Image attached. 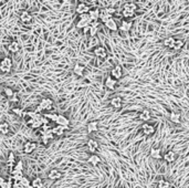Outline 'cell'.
<instances>
[{
	"label": "cell",
	"mask_w": 189,
	"mask_h": 188,
	"mask_svg": "<svg viewBox=\"0 0 189 188\" xmlns=\"http://www.w3.org/2000/svg\"><path fill=\"white\" fill-rule=\"evenodd\" d=\"M11 68H12V60L9 58V57H6L3 58L0 62V70L3 73H8V72L11 71Z\"/></svg>",
	"instance_id": "obj_1"
},
{
	"label": "cell",
	"mask_w": 189,
	"mask_h": 188,
	"mask_svg": "<svg viewBox=\"0 0 189 188\" xmlns=\"http://www.w3.org/2000/svg\"><path fill=\"white\" fill-rule=\"evenodd\" d=\"M111 76L115 80H119L123 76V69L121 65H115L111 71Z\"/></svg>",
	"instance_id": "obj_2"
},
{
	"label": "cell",
	"mask_w": 189,
	"mask_h": 188,
	"mask_svg": "<svg viewBox=\"0 0 189 188\" xmlns=\"http://www.w3.org/2000/svg\"><path fill=\"white\" fill-rule=\"evenodd\" d=\"M142 131H143V133H144L145 135L149 136V135L155 134L156 128H155L154 125H151V124H148V123H145V124L142 125Z\"/></svg>",
	"instance_id": "obj_3"
},
{
	"label": "cell",
	"mask_w": 189,
	"mask_h": 188,
	"mask_svg": "<svg viewBox=\"0 0 189 188\" xmlns=\"http://www.w3.org/2000/svg\"><path fill=\"white\" fill-rule=\"evenodd\" d=\"M94 54H95L97 58L105 59L106 57H107V51H106V49L104 48V47L99 46L94 49Z\"/></svg>",
	"instance_id": "obj_4"
},
{
	"label": "cell",
	"mask_w": 189,
	"mask_h": 188,
	"mask_svg": "<svg viewBox=\"0 0 189 188\" xmlns=\"http://www.w3.org/2000/svg\"><path fill=\"white\" fill-rule=\"evenodd\" d=\"M90 8H89V6H86L85 3H79L77 7V9H75V11H77V15H85V13H89L90 12Z\"/></svg>",
	"instance_id": "obj_5"
},
{
	"label": "cell",
	"mask_w": 189,
	"mask_h": 188,
	"mask_svg": "<svg viewBox=\"0 0 189 188\" xmlns=\"http://www.w3.org/2000/svg\"><path fill=\"white\" fill-rule=\"evenodd\" d=\"M111 19H113V16L112 15H109V13L106 11V9L101 10V12H99V20H101L103 23H106Z\"/></svg>",
	"instance_id": "obj_6"
},
{
	"label": "cell",
	"mask_w": 189,
	"mask_h": 188,
	"mask_svg": "<svg viewBox=\"0 0 189 188\" xmlns=\"http://www.w3.org/2000/svg\"><path fill=\"white\" fill-rule=\"evenodd\" d=\"M37 148V144L34 142H27L24 145H23V152L26 154H30L32 153L34 149Z\"/></svg>",
	"instance_id": "obj_7"
},
{
	"label": "cell",
	"mask_w": 189,
	"mask_h": 188,
	"mask_svg": "<svg viewBox=\"0 0 189 188\" xmlns=\"http://www.w3.org/2000/svg\"><path fill=\"white\" fill-rule=\"evenodd\" d=\"M70 130V127L69 126H62V125H57L55 127L52 128V132L54 133L55 136H61L62 134L64 133V131H67Z\"/></svg>",
	"instance_id": "obj_8"
},
{
	"label": "cell",
	"mask_w": 189,
	"mask_h": 188,
	"mask_svg": "<svg viewBox=\"0 0 189 188\" xmlns=\"http://www.w3.org/2000/svg\"><path fill=\"white\" fill-rule=\"evenodd\" d=\"M136 10H137V6H136V3L126 2L125 5H124V10H123V11H125V12H129V13H135L136 12Z\"/></svg>",
	"instance_id": "obj_9"
},
{
	"label": "cell",
	"mask_w": 189,
	"mask_h": 188,
	"mask_svg": "<svg viewBox=\"0 0 189 188\" xmlns=\"http://www.w3.org/2000/svg\"><path fill=\"white\" fill-rule=\"evenodd\" d=\"M42 142L44 143V144H48V142L49 141H51V140H53L54 138V133L52 132V130H50V131H48V132H45V133H43L42 132Z\"/></svg>",
	"instance_id": "obj_10"
},
{
	"label": "cell",
	"mask_w": 189,
	"mask_h": 188,
	"mask_svg": "<svg viewBox=\"0 0 189 188\" xmlns=\"http://www.w3.org/2000/svg\"><path fill=\"white\" fill-rule=\"evenodd\" d=\"M52 104H53V102H52L50 99H43V100L40 102V106H41V109L43 111L45 110H51L52 109Z\"/></svg>",
	"instance_id": "obj_11"
},
{
	"label": "cell",
	"mask_w": 189,
	"mask_h": 188,
	"mask_svg": "<svg viewBox=\"0 0 189 188\" xmlns=\"http://www.w3.org/2000/svg\"><path fill=\"white\" fill-rule=\"evenodd\" d=\"M62 174L59 172L58 169H51L50 172L48 173V178L51 179V180H57V179L61 178Z\"/></svg>",
	"instance_id": "obj_12"
},
{
	"label": "cell",
	"mask_w": 189,
	"mask_h": 188,
	"mask_svg": "<svg viewBox=\"0 0 189 188\" xmlns=\"http://www.w3.org/2000/svg\"><path fill=\"white\" fill-rule=\"evenodd\" d=\"M175 42H176V39H175L174 37H168V38H166V39L163 41V44L168 49H174Z\"/></svg>",
	"instance_id": "obj_13"
},
{
	"label": "cell",
	"mask_w": 189,
	"mask_h": 188,
	"mask_svg": "<svg viewBox=\"0 0 189 188\" xmlns=\"http://www.w3.org/2000/svg\"><path fill=\"white\" fill-rule=\"evenodd\" d=\"M163 157L166 162L173 163L174 160L176 159V154H175V152H173V151H168V152H166L165 154H164Z\"/></svg>",
	"instance_id": "obj_14"
},
{
	"label": "cell",
	"mask_w": 189,
	"mask_h": 188,
	"mask_svg": "<svg viewBox=\"0 0 189 188\" xmlns=\"http://www.w3.org/2000/svg\"><path fill=\"white\" fill-rule=\"evenodd\" d=\"M116 83H117V80H115L114 78H112L111 75H109V78L106 79V81H105L106 88L109 89V90H113V89H115Z\"/></svg>",
	"instance_id": "obj_15"
},
{
	"label": "cell",
	"mask_w": 189,
	"mask_h": 188,
	"mask_svg": "<svg viewBox=\"0 0 189 188\" xmlns=\"http://www.w3.org/2000/svg\"><path fill=\"white\" fill-rule=\"evenodd\" d=\"M20 20L23 23H30L32 21V16L28 11H22L21 15H20Z\"/></svg>",
	"instance_id": "obj_16"
},
{
	"label": "cell",
	"mask_w": 189,
	"mask_h": 188,
	"mask_svg": "<svg viewBox=\"0 0 189 188\" xmlns=\"http://www.w3.org/2000/svg\"><path fill=\"white\" fill-rule=\"evenodd\" d=\"M109 104L112 105L113 107H115V109H119V107H122V104H123V101H122V97L119 96H115L113 97Z\"/></svg>",
	"instance_id": "obj_17"
},
{
	"label": "cell",
	"mask_w": 189,
	"mask_h": 188,
	"mask_svg": "<svg viewBox=\"0 0 189 188\" xmlns=\"http://www.w3.org/2000/svg\"><path fill=\"white\" fill-rule=\"evenodd\" d=\"M87 146H89V149H90V152L94 153L96 152L97 149H99V143L94 141L93 138H90V140L87 141Z\"/></svg>",
	"instance_id": "obj_18"
},
{
	"label": "cell",
	"mask_w": 189,
	"mask_h": 188,
	"mask_svg": "<svg viewBox=\"0 0 189 188\" xmlns=\"http://www.w3.org/2000/svg\"><path fill=\"white\" fill-rule=\"evenodd\" d=\"M84 70H85L84 65L80 64V63H77V64L74 65V68H73L74 74H77V76H82V75H83V73H84Z\"/></svg>",
	"instance_id": "obj_19"
},
{
	"label": "cell",
	"mask_w": 189,
	"mask_h": 188,
	"mask_svg": "<svg viewBox=\"0 0 189 188\" xmlns=\"http://www.w3.org/2000/svg\"><path fill=\"white\" fill-rule=\"evenodd\" d=\"M105 26H106V28L109 29L111 31H116L117 29H119V27L117 26V23H116V21L114 19L109 20V21L105 23Z\"/></svg>",
	"instance_id": "obj_20"
},
{
	"label": "cell",
	"mask_w": 189,
	"mask_h": 188,
	"mask_svg": "<svg viewBox=\"0 0 189 188\" xmlns=\"http://www.w3.org/2000/svg\"><path fill=\"white\" fill-rule=\"evenodd\" d=\"M132 28V23L129 21H126V20H123L121 22V26H119V30L123 31V32H128Z\"/></svg>",
	"instance_id": "obj_21"
},
{
	"label": "cell",
	"mask_w": 189,
	"mask_h": 188,
	"mask_svg": "<svg viewBox=\"0 0 189 188\" xmlns=\"http://www.w3.org/2000/svg\"><path fill=\"white\" fill-rule=\"evenodd\" d=\"M99 131V123L96 121L90 122L87 124V132L89 133H93V132H97Z\"/></svg>",
	"instance_id": "obj_22"
},
{
	"label": "cell",
	"mask_w": 189,
	"mask_h": 188,
	"mask_svg": "<svg viewBox=\"0 0 189 188\" xmlns=\"http://www.w3.org/2000/svg\"><path fill=\"white\" fill-rule=\"evenodd\" d=\"M99 12H101V10L99 9H91L89 15H90L91 19H92V22L93 21H97L99 19Z\"/></svg>",
	"instance_id": "obj_23"
},
{
	"label": "cell",
	"mask_w": 189,
	"mask_h": 188,
	"mask_svg": "<svg viewBox=\"0 0 189 188\" xmlns=\"http://www.w3.org/2000/svg\"><path fill=\"white\" fill-rule=\"evenodd\" d=\"M57 124H58V125H62V126H69L70 121L67 120L65 116H63V115H59L58 121H57Z\"/></svg>",
	"instance_id": "obj_24"
},
{
	"label": "cell",
	"mask_w": 189,
	"mask_h": 188,
	"mask_svg": "<svg viewBox=\"0 0 189 188\" xmlns=\"http://www.w3.org/2000/svg\"><path fill=\"white\" fill-rule=\"evenodd\" d=\"M169 120L175 124H179L180 123V114L176 113V112H171L169 114Z\"/></svg>",
	"instance_id": "obj_25"
},
{
	"label": "cell",
	"mask_w": 189,
	"mask_h": 188,
	"mask_svg": "<svg viewBox=\"0 0 189 188\" xmlns=\"http://www.w3.org/2000/svg\"><path fill=\"white\" fill-rule=\"evenodd\" d=\"M139 118H141L143 122H148V121L151 120V112L148 110L142 111L141 115H139Z\"/></svg>",
	"instance_id": "obj_26"
},
{
	"label": "cell",
	"mask_w": 189,
	"mask_h": 188,
	"mask_svg": "<svg viewBox=\"0 0 189 188\" xmlns=\"http://www.w3.org/2000/svg\"><path fill=\"white\" fill-rule=\"evenodd\" d=\"M89 162H90L91 165L97 166L99 164V162H101V158H99V157L97 155L93 154V155H91L90 157H89Z\"/></svg>",
	"instance_id": "obj_27"
},
{
	"label": "cell",
	"mask_w": 189,
	"mask_h": 188,
	"mask_svg": "<svg viewBox=\"0 0 189 188\" xmlns=\"http://www.w3.org/2000/svg\"><path fill=\"white\" fill-rule=\"evenodd\" d=\"M31 185L33 188H42V186H43V182H42L41 178L37 177V178H34L31 182Z\"/></svg>",
	"instance_id": "obj_28"
},
{
	"label": "cell",
	"mask_w": 189,
	"mask_h": 188,
	"mask_svg": "<svg viewBox=\"0 0 189 188\" xmlns=\"http://www.w3.org/2000/svg\"><path fill=\"white\" fill-rule=\"evenodd\" d=\"M9 51L11 52V53H16V52L19 51V44H18V42L17 41H12V42L9 44Z\"/></svg>",
	"instance_id": "obj_29"
},
{
	"label": "cell",
	"mask_w": 189,
	"mask_h": 188,
	"mask_svg": "<svg viewBox=\"0 0 189 188\" xmlns=\"http://www.w3.org/2000/svg\"><path fill=\"white\" fill-rule=\"evenodd\" d=\"M151 157L155 159H159L161 157L160 155V149L159 148H152L151 151Z\"/></svg>",
	"instance_id": "obj_30"
},
{
	"label": "cell",
	"mask_w": 189,
	"mask_h": 188,
	"mask_svg": "<svg viewBox=\"0 0 189 188\" xmlns=\"http://www.w3.org/2000/svg\"><path fill=\"white\" fill-rule=\"evenodd\" d=\"M20 185L22 186V187H24V188H33L32 187V185H31V183H30V180L28 178H26V177H23L21 180H20Z\"/></svg>",
	"instance_id": "obj_31"
},
{
	"label": "cell",
	"mask_w": 189,
	"mask_h": 188,
	"mask_svg": "<svg viewBox=\"0 0 189 188\" xmlns=\"http://www.w3.org/2000/svg\"><path fill=\"white\" fill-rule=\"evenodd\" d=\"M44 116H47L50 120V122H54L57 123V121H58V117H59V114H55V113H48V114H44Z\"/></svg>",
	"instance_id": "obj_32"
},
{
	"label": "cell",
	"mask_w": 189,
	"mask_h": 188,
	"mask_svg": "<svg viewBox=\"0 0 189 188\" xmlns=\"http://www.w3.org/2000/svg\"><path fill=\"white\" fill-rule=\"evenodd\" d=\"M170 183L166 179H160L158 182V188H169Z\"/></svg>",
	"instance_id": "obj_33"
},
{
	"label": "cell",
	"mask_w": 189,
	"mask_h": 188,
	"mask_svg": "<svg viewBox=\"0 0 189 188\" xmlns=\"http://www.w3.org/2000/svg\"><path fill=\"white\" fill-rule=\"evenodd\" d=\"M90 26V23L89 22H86V21H83V20H79L77 21V29H85L86 27H89Z\"/></svg>",
	"instance_id": "obj_34"
},
{
	"label": "cell",
	"mask_w": 189,
	"mask_h": 188,
	"mask_svg": "<svg viewBox=\"0 0 189 188\" xmlns=\"http://www.w3.org/2000/svg\"><path fill=\"white\" fill-rule=\"evenodd\" d=\"M0 132L2 134H7L9 132V124L3 122V123L0 124Z\"/></svg>",
	"instance_id": "obj_35"
},
{
	"label": "cell",
	"mask_w": 189,
	"mask_h": 188,
	"mask_svg": "<svg viewBox=\"0 0 189 188\" xmlns=\"http://www.w3.org/2000/svg\"><path fill=\"white\" fill-rule=\"evenodd\" d=\"M184 47V41L183 40H179V39H176V42H175V46H174V49L173 50H176V51H178V50H180V49Z\"/></svg>",
	"instance_id": "obj_36"
},
{
	"label": "cell",
	"mask_w": 189,
	"mask_h": 188,
	"mask_svg": "<svg viewBox=\"0 0 189 188\" xmlns=\"http://www.w3.org/2000/svg\"><path fill=\"white\" fill-rule=\"evenodd\" d=\"M3 93H5V95H6L7 97H12L13 96V90L11 88H5L3 89Z\"/></svg>",
	"instance_id": "obj_37"
},
{
	"label": "cell",
	"mask_w": 189,
	"mask_h": 188,
	"mask_svg": "<svg viewBox=\"0 0 189 188\" xmlns=\"http://www.w3.org/2000/svg\"><path fill=\"white\" fill-rule=\"evenodd\" d=\"M80 20H83V21H86L91 24L92 23V19H91V17L89 13H85V15H81L80 16Z\"/></svg>",
	"instance_id": "obj_38"
},
{
	"label": "cell",
	"mask_w": 189,
	"mask_h": 188,
	"mask_svg": "<svg viewBox=\"0 0 189 188\" xmlns=\"http://www.w3.org/2000/svg\"><path fill=\"white\" fill-rule=\"evenodd\" d=\"M23 169V164L21 160H19V162L17 163L16 166H15V168H13V170H17V172H22Z\"/></svg>",
	"instance_id": "obj_39"
},
{
	"label": "cell",
	"mask_w": 189,
	"mask_h": 188,
	"mask_svg": "<svg viewBox=\"0 0 189 188\" xmlns=\"http://www.w3.org/2000/svg\"><path fill=\"white\" fill-rule=\"evenodd\" d=\"M12 112L15 114H17L18 116H24V112H23V111L21 110L20 107H18V109H17V107H15V109L12 110Z\"/></svg>",
	"instance_id": "obj_40"
},
{
	"label": "cell",
	"mask_w": 189,
	"mask_h": 188,
	"mask_svg": "<svg viewBox=\"0 0 189 188\" xmlns=\"http://www.w3.org/2000/svg\"><path fill=\"white\" fill-rule=\"evenodd\" d=\"M90 27H91L90 36H91V38H94V37L96 36V33H97V28H96V27H92V26H90Z\"/></svg>",
	"instance_id": "obj_41"
},
{
	"label": "cell",
	"mask_w": 189,
	"mask_h": 188,
	"mask_svg": "<svg viewBox=\"0 0 189 188\" xmlns=\"http://www.w3.org/2000/svg\"><path fill=\"white\" fill-rule=\"evenodd\" d=\"M40 121H41V123L43 124V125H49V124H50V120H49L47 116H44V115H42L41 120Z\"/></svg>",
	"instance_id": "obj_42"
},
{
	"label": "cell",
	"mask_w": 189,
	"mask_h": 188,
	"mask_svg": "<svg viewBox=\"0 0 189 188\" xmlns=\"http://www.w3.org/2000/svg\"><path fill=\"white\" fill-rule=\"evenodd\" d=\"M16 162V157H15V154L12 152L9 153V164L10 165H12L13 163Z\"/></svg>",
	"instance_id": "obj_43"
},
{
	"label": "cell",
	"mask_w": 189,
	"mask_h": 188,
	"mask_svg": "<svg viewBox=\"0 0 189 188\" xmlns=\"http://www.w3.org/2000/svg\"><path fill=\"white\" fill-rule=\"evenodd\" d=\"M7 186H8V182H6L5 178H0V187L7 188Z\"/></svg>",
	"instance_id": "obj_44"
},
{
	"label": "cell",
	"mask_w": 189,
	"mask_h": 188,
	"mask_svg": "<svg viewBox=\"0 0 189 188\" xmlns=\"http://www.w3.org/2000/svg\"><path fill=\"white\" fill-rule=\"evenodd\" d=\"M50 130H52V127L50 124H49V125H42V132H43V133H45V132H48V131H50Z\"/></svg>",
	"instance_id": "obj_45"
},
{
	"label": "cell",
	"mask_w": 189,
	"mask_h": 188,
	"mask_svg": "<svg viewBox=\"0 0 189 188\" xmlns=\"http://www.w3.org/2000/svg\"><path fill=\"white\" fill-rule=\"evenodd\" d=\"M90 47H99L97 46V39H96L95 37L94 38H92V40H91V43H90Z\"/></svg>",
	"instance_id": "obj_46"
},
{
	"label": "cell",
	"mask_w": 189,
	"mask_h": 188,
	"mask_svg": "<svg viewBox=\"0 0 189 188\" xmlns=\"http://www.w3.org/2000/svg\"><path fill=\"white\" fill-rule=\"evenodd\" d=\"M106 11H107L109 15H112V16H113V13H115V10L112 9V8H106Z\"/></svg>",
	"instance_id": "obj_47"
},
{
	"label": "cell",
	"mask_w": 189,
	"mask_h": 188,
	"mask_svg": "<svg viewBox=\"0 0 189 188\" xmlns=\"http://www.w3.org/2000/svg\"><path fill=\"white\" fill-rule=\"evenodd\" d=\"M90 26H92V27H96V28H97V26H99V22H97V21H93V22L91 23Z\"/></svg>",
	"instance_id": "obj_48"
},
{
	"label": "cell",
	"mask_w": 189,
	"mask_h": 188,
	"mask_svg": "<svg viewBox=\"0 0 189 188\" xmlns=\"http://www.w3.org/2000/svg\"><path fill=\"white\" fill-rule=\"evenodd\" d=\"M187 1H188V2H189V0H187Z\"/></svg>",
	"instance_id": "obj_49"
}]
</instances>
